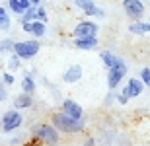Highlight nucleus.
<instances>
[{
  "label": "nucleus",
  "instance_id": "1",
  "mask_svg": "<svg viewBox=\"0 0 150 146\" xmlns=\"http://www.w3.org/2000/svg\"><path fill=\"white\" fill-rule=\"evenodd\" d=\"M51 125L55 127L59 133H67V135H74V133H80L84 129V119L82 121H76V119L68 117L67 113H53V117H51Z\"/></svg>",
  "mask_w": 150,
  "mask_h": 146
},
{
  "label": "nucleus",
  "instance_id": "2",
  "mask_svg": "<svg viewBox=\"0 0 150 146\" xmlns=\"http://www.w3.org/2000/svg\"><path fill=\"white\" fill-rule=\"evenodd\" d=\"M31 133H33V136L39 138L41 142H47V144H57V142H59V130H57L53 125H47V123L35 125Z\"/></svg>",
  "mask_w": 150,
  "mask_h": 146
},
{
  "label": "nucleus",
  "instance_id": "3",
  "mask_svg": "<svg viewBox=\"0 0 150 146\" xmlns=\"http://www.w3.org/2000/svg\"><path fill=\"white\" fill-rule=\"evenodd\" d=\"M39 49H41L39 41L29 39V41H18V43H14V51L12 53H16L20 59H33L39 53Z\"/></svg>",
  "mask_w": 150,
  "mask_h": 146
},
{
  "label": "nucleus",
  "instance_id": "4",
  "mask_svg": "<svg viewBox=\"0 0 150 146\" xmlns=\"http://www.w3.org/2000/svg\"><path fill=\"white\" fill-rule=\"evenodd\" d=\"M22 123H23V117L18 109H10V111H6L4 115H2V130H4V133L16 130Z\"/></svg>",
  "mask_w": 150,
  "mask_h": 146
},
{
  "label": "nucleus",
  "instance_id": "5",
  "mask_svg": "<svg viewBox=\"0 0 150 146\" xmlns=\"http://www.w3.org/2000/svg\"><path fill=\"white\" fill-rule=\"evenodd\" d=\"M109 72H107V86H109V90H115L117 86L121 84V80L125 78V74H127V64H125V61L119 62V64H115V66L107 68Z\"/></svg>",
  "mask_w": 150,
  "mask_h": 146
},
{
  "label": "nucleus",
  "instance_id": "6",
  "mask_svg": "<svg viewBox=\"0 0 150 146\" xmlns=\"http://www.w3.org/2000/svg\"><path fill=\"white\" fill-rule=\"evenodd\" d=\"M123 8L127 12V16L133 20H140L144 14V4L140 0H123Z\"/></svg>",
  "mask_w": 150,
  "mask_h": 146
},
{
  "label": "nucleus",
  "instance_id": "7",
  "mask_svg": "<svg viewBox=\"0 0 150 146\" xmlns=\"http://www.w3.org/2000/svg\"><path fill=\"white\" fill-rule=\"evenodd\" d=\"M98 31H100L98 23L84 20L74 28V37H92V35H98Z\"/></svg>",
  "mask_w": 150,
  "mask_h": 146
},
{
  "label": "nucleus",
  "instance_id": "8",
  "mask_svg": "<svg viewBox=\"0 0 150 146\" xmlns=\"http://www.w3.org/2000/svg\"><path fill=\"white\" fill-rule=\"evenodd\" d=\"M74 4H76L86 16H96V18L105 16V12L101 10V8H98V6L94 4V0H74Z\"/></svg>",
  "mask_w": 150,
  "mask_h": 146
},
{
  "label": "nucleus",
  "instance_id": "9",
  "mask_svg": "<svg viewBox=\"0 0 150 146\" xmlns=\"http://www.w3.org/2000/svg\"><path fill=\"white\" fill-rule=\"evenodd\" d=\"M62 113H67L68 117L76 119V121H82L84 119V109L80 107V103H76V101H72V99L62 101Z\"/></svg>",
  "mask_w": 150,
  "mask_h": 146
},
{
  "label": "nucleus",
  "instance_id": "10",
  "mask_svg": "<svg viewBox=\"0 0 150 146\" xmlns=\"http://www.w3.org/2000/svg\"><path fill=\"white\" fill-rule=\"evenodd\" d=\"M22 28L25 33L29 35H33L35 39H39V37H43L45 35V23L43 22H39V20H33V22H22Z\"/></svg>",
  "mask_w": 150,
  "mask_h": 146
},
{
  "label": "nucleus",
  "instance_id": "11",
  "mask_svg": "<svg viewBox=\"0 0 150 146\" xmlns=\"http://www.w3.org/2000/svg\"><path fill=\"white\" fill-rule=\"evenodd\" d=\"M142 90H144V84H142L139 78H129V82H127V86H125L123 94L131 99V97L140 96V94H142Z\"/></svg>",
  "mask_w": 150,
  "mask_h": 146
},
{
  "label": "nucleus",
  "instance_id": "12",
  "mask_svg": "<svg viewBox=\"0 0 150 146\" xmlns=\"http://www.w3.org/2000/svg\"><path fill=\"white\" fill-rule=\"evenodd\" d=\"M74 47L82 51H92L98 47V35H92V37H76L74 39Z\"/></svg>",
  "mask_w": 150,
  "mask_h": 146
},
{
  "label": "nucleus",
  "instance_id": "13",
  "mask_svg": "<svg viewBox=\"0 0 150 146\" xmlns=\"http://www.w3.org/2000/svg\"><path fill=\"white\" fill-rule=\"evenodd\" d=\"M82 78V66L80 64H72V66L67 68V72L62 74V80L67 82V84H74L78 80Z\"/></svg>",
  "mask_w": 150,
  "mask_h": 146
},
{
  "label": "nucleus",
  "instance_id": "14",
  "mask_svg": "<svg viewBox=\"0 0 150 146\" xmlns=\"http://www.w3.org/2000/svg\"><path fill=\"white\" fill-rule=\"evenodd\" d=\"M33 105V97L31 94H20V96L14 99V109H28V107Z\"/></svg>",
  "mask_w": 150,
  "mask_h": 146
},
{
  "label": "nucleus",
  "instance_id": "15",
  "mask_svg": "<svg viewBox=\"0 0 150 146\" xmlns=\"http://www.w3.org/2000/svg\"><path fill=\"white\" fill-rule=\"evenodd\" d=\"M100 59L103 61V64H105L107 68H111V66H115V64H119V62H123L121 56H115L113 53H109V51H101Z\"/></svg>",
  "mask_w": 150,
  "mask_h": 146
},
{
  "label": "nucleus",
  "instance_id": "16",
  "mask_svg": "<svg viewBox=\"0 0 150 146\" xmlns=\"http://www.w3.org/2000/svg\"><path fill=\"white\" fill-rule=\"evenodd\" d=\"M22 92H23V94H33V92H35V80H33V76H31L29 72L23 74V80H22Z\"/></svg>",
  "mask_w": 150,
  "mask_h": 146
},
{
  "label": "nucleus",
  "instance_id": "17",
  "mask_svg": "<svg viewBox=\"0 0 150 146\" xmlns=\"http://www.w3.org/2000/svg\"><path fill=\"white\" fill-rule=\"evenodd\" d=\"M129 31L131 33H137V35H144V33H148L150 31V23L148 22H133L131 25H129Z\"/></svg>",
  "mask_w": 150,
  "mask_h": 146
},
{
  "label": "nucleus",
  "instance_id": "18",
  "mask_svg": "<svg viewBox=\"0 0 150 146\" xmlns=\"http://www.w3.org/2000/svg\"><path fill=\"white\" fill-rule=\"evenodd\" d=\"M35 14H37V6H29L28 10H23V14L20 18H22V22H33L35 20Z\"/></svg>",
  "mask_w": 150,
  "mask_h": 146
},
{
  "label": "nucleus",
  "instance_id": "19",
  "mask_svg": "<svg viewBox=\"0 0 150 146\" xmlns=\"http://www.w3.org/2000/svg\"><path fill=\"white\" fill-rule=\"evenodd\" d=\"M14 51V41L12 39H2L0 41V55L2 53H12Z\"/></svg>",
  "mask_w": 150,
  "mask_h": 146
},
{
  "label": "nucleus",
  "instance_id": "20",
  "mask_svg": "<svg viewBox=\"0 0 150 146\" xmlns=\"http://www.w3.org/2000/svg\"><path fill=\"white\" fill-rule=\"evenodd\" d=\"M22 59H20V56L16 55V53H12V56H10V61H8V68H10V70H18V68L22 66Z\"/></svg>",
  "mask_w": 150,
  "mask_h": 146
},
{
  "label": "nucleus",
  "instance_id": "21",
  "mask_svg": "<svg viewBox=\"0 0 150 146\" xmlns=\"http://www.w3.org/2000/svg\"><path fill=\"white\" fill-rule=\"evenodd\" d=\"M10 29V16H8V12L4 14H0V31H8Z\"/></svg>",
  "mask_w": 150,
  "mask_h": 146
},
{
  "label": "nucleus",
  "instance_id": "22",
  "mask_svg": "<svg viewBox=\"0 0 150 146\" xmlns=\"http://www.w3.org/2000/svg\"><path fill=\"white\" fill-rule=\"evenodd\" d=\"M8 8H10L16 16H22V14H23L22 6H20V0H8Z\"/></svg>",
  "mask_w": 150,
  "mask_h": 146
},
{
  "label": "nucleus",
  "instance_id": "23",
  "mask_svg": "<svg viewBox=\"0 0 150 146\" xmlns=\"http://www.w3.org/2000/svg\"><path fill=\"white\" fill-rule=\"evenodd\" d=\"M140 82H142L146 88H150V68L148 66L140 70Z\"/></svg>",
  "mask_w": 150,
  "mask_h": 146
},
{
  "label": "nucleus",
  "instance_id": "24",
  "mask_svg": "<svg viewBox=\"0 0 150 146\" xmlns=\"http://www.w3.org/2000/svg\"><path fill=\"white\" fill-rule=\"evenodd\" d=\"M35 20H39V22L47 23V12H45V8L37 6V14H35Z\"/></svg>",
  "mask_w": 150,
  "mask_h": 146
},
{
  "label": "nucleus",
  "instance_id": "25",
  "mask_svg": "<svg viewBox=\"0 0 150 146\" xmlns=\"http://www.w3.org/2000/svg\"><path fill=\"white\" fill-rule=\"evenodd\" d=\"M8 99V92H6V84L2 82V78H0V101H6Z\"/></svg>",
  "mask_w": 150,
  "mask_h": 146
},
{
  "label": "nucleus",
  "instance_id": "26",
  "mask_svg": "<svg viewBox=\"0 0 150 146\" xmlns=\"http://www.w3.org/2000/svg\"><path fill=\"white\" fill-rule=\"evenodd\" d=\"M2 82H4L6 86H12V84H14V76H12V72H6L4 76H2Z\"/></svg>",
  "mask_w": 150,
  "mask_h": 146
},
{
  "label": "nucleus",
  "instance_id": "27",
  "mask_svg": "<svg viewBox=\"0 0 150 146\" xmlns=\"http://www.w3.org/2000/svg\"><path fill=\"white\" fill-rule=\"evenodd\" d=\"M117 101H119V103H123V105H125V103H127V101H129V97H127V96H125V94H123V92H121V94H119V96H117Z\"/></svg>",
  "mask_w": 150,
  "mask_h": 146
},
{
  "label": "nucleus",
  "instance_id": "28",
  "mask_svg": "<svg viewBox=\"0 0 150 146\" xmlns=\"http://www.w3.org/2000/svg\"><path fill=\"white\" fill-rule=\"evenodd\" d=\"M20 6H22V10H28L31 6V0H20Z\"/></svg>",
  "mask_w": 150,
  "mask_h": 146
},
{
  "label": "nucleus",
  "instance_id": "29",
  "mask_svg": "<svg viewBox=\"0 0 150 146\" xmlns=\"http://www.w3.org/2000/svg\"><path fill=\"white\" fill-rule=\"evenodd\" d=\"M84 146H96V142H94V138H88V140L84 142Z\"/></svg>",
  "mask_w": 150,
  "mask_h": 146
},
{
  "label": "nucleus",
  "instance_id": "30",
  "mask_svg": "<svg viewBox=\"0 0 150 146\" xmlns=\"http://www.w3.org/2000/svg\"><path fill=\"white\" fill-rule=\"evenodd\" d=\"M39 2H41V0H31V4H33V6H37Z\"/></svg>",
  "mask_w": 150,
  "mask_h": 146
},
{
  "label": "nucleus",
  "instance_id": "31",
  "mask_svg": "<svg viewBox=\"0 0 150 146\" xmlns=\"http://www.w3.org/2000/svg\"><path fill=\"white\" fill-rule=\"evenodd\" d=\"M51 146H57V144H51Z\"/></svg>",
  "mask_w": 150,
  "mask_h": 146
},
{
  "label": "nucleus",
  "instance_id": "32",
  "mask_svg": "<svg viewBox=\"0 0 150 146\" xmlns=\"http://www.w3.org/2000/svg\"><path fill=\"white\" fill-rule=\"evenodd\" d=\"M148 23H150V20H148Z\"/></svg>",
  "mask_w": 150,
  "mask_h": 146
}]
</instances>
